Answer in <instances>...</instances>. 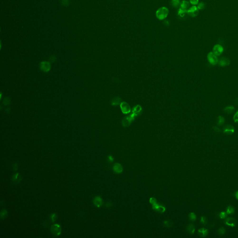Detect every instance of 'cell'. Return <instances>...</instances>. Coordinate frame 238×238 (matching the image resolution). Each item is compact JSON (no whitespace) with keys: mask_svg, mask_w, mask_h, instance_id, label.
<instances>
[{"mask_svg":"<svg viewBox=\"0 0 238 238\" xmlns=\"http://www.w3.org/2000/svg\"><path fill=\"white\" fill-rule=\"evenodd\" d=\"M169 10L166 7H162L158 9L156 11L155 15L158 19L162 21L165 19L169 14Z\"/></svg>","mask_w":238,"mask_h":238,"instance_id":"1","label":"cell"},{"mask_svg":"<svg viewBox=\"0 0 238 238\" xmlns=\"http://www.w3.org/2000/svg\"><path fill=\"white\" fill-rule=\"evenodd\" d=\"M217 56L212 52H210L208 54L207 56V60L210 64L214 66L218 64V59Z\"/></svg>","mask_w":238,"mask_h":238,"instance_id":"2","label":"cell"},{"mask_svg":"<svg viewBox=\"0 0 238 238\" xmlns=\"http://www.w3.org/2000/svg\"><path fill=\"white\" fill-rule=\"evenodd\" d=\"M51 231L52 233L55 236H59L62 232L61 226L59 224H54L51 227Z\"/></svg>","mask_w":238,"mask_h":238,"instance_id":"3","label":"cell"},{"mask_svg":"<svg viewBox=\"0 0 238 238\" xmlns=\"http://www.w3.org/2000/svg\"><path fill=\"white\" fill-rule=\"evenodd\" d=\"M152 208L153 210H154L158 213H161V214L164 213L166 210V208L164 206H163L162 205H161L158 203H156L153 205H152Z\"/></svg>","mask_w":238,"mask_h":238,"instance_id":"4","label":"cell"},{"mask_svg":"<svg viewBox=\"0 0 238 238\" xmlns=\"http://www.w3.org/2000/svg\"><path fill=\"white\" fill-rule=\"evenodd\" d=\"M187 14L192 17H195L199 14V9L195 6H192L187 10Z\"/></svg>","mask_w":238,"mask_h":238,"instance_id":"5","label":"cell"},{"mask_svg":"<svg viewBox=\"0 0 238 238\" xmlns=\"http://www.w3.org/2000/svg\"><path fill=\"white\" fill-rule=\"evenodd\" d=\"M223 132L224 133L227 134V135H230L233 134L234 132H235V129L231 125H226L223 129Z\"/></svg>","mask_w":238,"mask_h":238,"instance_id":"6","label":"cell"},{"mask_svg":"<svg viewBox=\"0 0 238 238\" xmlns=\"http://www.w3.org/2000/svg\"><path fill=\"white\" fill-rule=\"evenodd\" d=\"M224 48L219 44L215 45L213 48V53L216 56H219L223 52Z\"/></svg>","mask_w":238,"mask_h":238,"instance_id":"7","label":"cell"},{"mask_svg":"<svg viewBox=\"0 0 238 238\" xmlns=\"http://www.w3.org/2000/svg\"><path fill=\"white\" fill-rule=\"evenodd\" d=\"M113 170L114 173L116 174H120L123 172V168L120 163H116L113 167Z\"/></svg>","mask_w":238,"mask_h":238,"instance_id":"8","label":"cell"},{"mask_svg":"<svg viewBox=\"0 0 238 238\" xmlns=\"http://www.w3.org/2000/svg\"><path fill=\"white\" fill-rule=\"evenodd\" d=\"M225 224L228 226L234 227L237 224V221L233 218L228 217L225 220Z\"/></svg>","mask_w":238,"mask_h":238,"instance_id":"9","label":"cell"},{"mask_svg":"<svg viewBox=\"0 0 238 238\" xmlns=\"http://www.w3.org/2000/svg\"><path fill=\"white\" fill-rule=\"evenodd\" d=\"M218 64L220 67H226L230 65V61L226 57H221L218 60Z\"/></svg>","mask_w":238,"mask_h":238,"instance_id":"10","label":"cell"},{"mask_svg":"<svg viewBox=\"0 0 238 238\" xmlns=\"http://www.w3.org/2000/svg\"><path fill=\"white\" fill-rule=\"evenodd\" d=\"M93 203L95 206L97 207H100L103 205V200L102 199L100 196H97L95 197L93 200Z\"/></svg>","mask_w":238,"mask_h":238,"instance_id":"11","label":"cell"},{"mask_svg":"<svg viewBox=\"0 0 238 238\" xmlns=\"http://www.w3.org/2000/svg\"><path fill=\"white\" fill-rule=\"evenodd\" d=\"M198 233L199 235L201 237H205L208 233V231L206 228H201L198 230Z\"/></svg>","mask_w":238,"mask_h":238,"instance_id":"12","label":"cell"},{"mask_svg":"<svg viewBox=\"0 0 238 238\" xmlns=\"http://www.w3.org/2000/svg\"><path fill=\"white\" fill-rule=\"evenodd\" d=\"M22 180V177L19 173H15L12 177V181L15 183H19Z\"/></svg>","mask_w":238,"mask_h":238,"instance_id":"13","label":"cell"},{"mask_svg":"<svg viewBox=\"0 0 238 238\" xmlns=\"http://www.w3.org/2000/svg\"><path fill=\"white\" fill-rule=\"evenodd\" d=\"M186 231L191 235L195 233V225H194L192 224H189L187 227H186Z\"/></svg>","mask_w":238,"mask_h":238,"instance_id":"14","label":"cell"},{"mask_svg":"<svg viewBox=\"0 0 238 238\" xmlns=\"http://www.w3.org/2000/svg\"><path fill=\"white\" fill-rule=\"evenodd\" d=\"M234 109H235V108L233 106H227V107H225L223 111L225 114H232L234 112Z\"/></svg>","mask_w":238,"mask_h":238,"instance_id":"15","label":"cell"},{"mask_svg":"<svg viewBox=\"0 0 238 238\" xmlns=\"http://www.w3.org/2000/svg\"><path fill=\"white\" fill-rule=\"evenodd\" d=\"M121 109H122V111L124 113L127 114V113H129L130 112V107L127 104H126L125 103H122V105H121Z\"/></svg>","mask_w":238,"mask_h":238,"instance_id":"16","label":"cell"},{"mask_svg":"<svg viewBox=\"0 0 238 238\" xmlns=\"http://www.w3.org/2000/svg\"><path fill=\"white\" fill-rule=\"evenodd\" d=\"M189 5H190V3L188 1L183 0L181 2L180 8L188 10V8L189 7Z\"/></svg>","mask_w":238,"mask_h":238,"instance_id":"17","label":"cell"},{"mask_svg":"<svg viewBox=\"0 0 238 238\" xmlns=\"http://www.w3.org/2000/svg\"><path fill=\"white\" fill-rule=\"evenodd\" d=\"M225 122V119L222 116H219L217 118V124L218 126L223 125Z\"/></svg>","mask_w":238,"mask_h":238,"instance_id":"18","label":"cell"},{"mask_svg":"<svg viewBox=\"0 0 238 238\" xmlns=\"http://www.w3.org/2000/svg\"><path fill=\"white\" fill-rule=\"evenodd\" d=\"M187 10H185L180 8L178 12V15L180 16L181 17H183L187 13Z\"/></svg>","mask_w":238,"mask_h":238,"instance_id":"19","label":"cell"},{"mask_svg":"<svg viewBox=\"0 0 238 238\" xmlns=\"http://www.w3.org/2000/svg\"><path fill=\"white\" fill-rule=\"evenodd\" d=\"M163 225L165 227L170 228L173 226V223L171 220H165L163 222Z\"/></svg>","mask_w":238,"mask_h":238,"instance_id":"20","label":"cell"},{"mask_svg":"<svg viewBox=\"0 0 238 238\" xmlns=\"http://www.w3.org/2000/svg\"><path fill=\"white\" fill-rule=\"evenodd\" d=\"M234 212H235V209H234V208L233 206L230 205L227 207V211H226V213H227V214H232L234 213Z\"/></svg>","mask_w":238,"mask_h":238,"instance_id":"21","label":"cell"},{"mask_svg":"<svg viewBox=\"0 0 238 238\" xmlns=\"http://www.w3.org/2000/svg\"><path fill=\"white\" fill-rule=\"evenodd\" d=\"M171 4L172 7L176 8H178L179 5H180L181 1L180 0H172L171 1Z\"/></svg>","mask_w":238,"mask_h":238,"instance_id":"22","label":"cell"},{"mask_svg":"<svg viewBox=\"0 0 238 238\" xmlns=\"http://www.w3.org/2000/svg\"><path fill=\"white\" fill-rule=\"evenodd\" d=\"M188 218H189V220L190 221H195L196 220V219H197L196 215L195 214V213H193V212H192L189 214Z\"/></svg>","mask_w":238,"mask_h":238,"instance_id":"23","label":"cell"},{"mask_svg":"<svg viewBox=\"0 0 238 238\" xmlns=\"http://www.w3.org/2000/svg\"><path fill=\"white\" fill-rule=\"evenodd\" d=\"M8 215V212L6 210L3 209L0 212V218L2 219H4Z\"/></svg>","mask_w":238,"mask_h":238,"instance_id":"24","label":"cell"},{"mask_svg":"<svg viewBox=\"0 0 238 238\" xmlns=\"http://www.w3.org/2000/svg\"><path fill=\"white\" fill-rule=\"evenodd\" d=\"M225 233H226V229L224 227H221L218 230V233L220 236L223 235Z\"/></svg>","mask_w":238,"mask_h":238,"instance_id":"25","label":"cell"},{"mask_svg":"<svg viewBox=\"0 0 238 238\" xmlns=\"http://www.w3.org/2000/svg\"><path fill=\"white\" fill-rule=\"evenodd\" d=\"M200 223L203 225H206L207 223V220L206 217L202 216L200 219Z\"/></svg>","mask_w":238,"mask_h":238,"instance_id":"26","label":"cell"},{"mask_svg":"<svg viewBox=\"0 0 238 238\" xmlns=\"http://www.w3.org/2000/svg\"><path fill=\"white\" fill-rule=\"evenodd\" d=\"M197 8L199 10H202L203 9H205V4L204 2H201L198 5V6H197Z\"/></svg>","mask_w":238,"mask_h":238,"instance_id":"27","label":"cell"},{"mask_svg":"<svg viewBox=\"0 0 238 238\" xmlns=\"http://www.w3.org/2000/svg\"><path fill=\"white\" fill-rule=\"evenodd\" d=\"M219 216L221 219H224L227 216V213L225 212H221L219 213Z\"/></svg>","mask_w":238,"mask_h":238,"instance_id":"28","label":"cell"},{"mask_svg":"<svg viewBox=\"0 0 238 238\" xmlns=\"http://www.w3.org/2000/svg\"><path fill=\"white\" fill-rule=\"evenodd\" d=\"M149 202L152 205H153V204L157 203V200L154 197H151L149 199Z\"/></svg>","mask_w":238,"mask_h":238,"instance_id":"29","label":"cell"},{"mask_svg":"<svg viewBox=\"0 0 238 238\" xmlns=\"http://www.w3.org/2000/svg\"><path fill=\"white\" fill-rule=\"evenodd\" d=\"M233 119L235 123L238 124V111L234 114Z\"/></svg>","mask_w":238,"mask_h":238,"instance_id":"30","label":"cell"},{"mask_svg":"<svg viewBox=\"0 0 238 238\" xmlns=\"http://www.w3.org/2000/svg\"><path fill=\"white\" fill-rule=\"evenodd\" d=\"M51 219L52 220V221L54 222V221L56 220V219H57V215L56 214H53L51 216Z\"/></svg>","mask_w":238,"mask_h":238,"instance_id":"31","label":"cell"},{"mask_svg":"<svg viewBox=\"0 0 238 238\" xmlns=\"http://www.w3.org/2000/svg\"><path fill=\"white\" fill-rule=\"evenodd\" d=\"M108 160L109 162H113L114 161V158L112 155H109L108 157Z\"/></svg>","mask_w":238,"mask_h":238,"instance_id":"32","label":"cell"},{"mask_svg":"<svg viewBox=\"0 0 238 238\" xmlns=\"http://www.w3.org/2000/svg\"><path fill=\"white\" fill-rule=\"evenodd\" d=\"M190 2L192 5H196L198 4L199 0H190Z\"/></svg>","mask_w":238,"mask_h":238,"instance_id":"33","label":"cell"},{"mask_svg":"<svg viewBox=\"0 0 238 238\" xmlns=\"http://www.w3.org/2000/svg\"><path fill=\"white\" fill-rule=\"evenodd\" d=\"M13 169L14 170V171H16L17 169H18V164L17 163H14V165H13Z\"/></svg>","mask_w":238,"mask_h":238,"instance_id":"34","label":"cell"},{"mask_svg":"<svg viewBox=\"0 0 238 238\" xmlns=\"http://www.w3.org/2000/svg\"><path fill=\"white\" fill-rule=\"evenodd\" d=\"M213 129L214 130L215 132H217V133H219V132H220V129H219L218 127H216V126H214V127H213Z\"/></svg>","mask_w":238,"mask_h":238,"instance_id":"35","label":"cell"},{"mask_svg":"<svg viewBox=\"0 0 238 238\" xmlns=\"http://www.w3.org/2000/svg\"><path fill=\"white\" fill-rule=\"evenodd\" d=\"M112 205H113V204H112V203L111 201H108L106 204V206L107 207H110L111 206H112Z\"/></svg>","mask_w":238,"mask_h":238,"instance_id":"36","label":"cell"},{"mask_svg":"<svg viewBox=\"0 0 238 238\" xmlns=\"http://www.w3.org/2000/svg\"><path fill=\"white\" fill-rule=\"evenodd\" d=\"M164 23L165 24V25H166V26H168L169 25V22L167 20H166L164 22Z\"/></svg>","mask_w":238,"mask_h":238,"instance_id":"37","label":"cell"},{"mask_svg":"<svg viewBox=\"0 0 238 238\" xmlns=\"http://www.w3.org/2000/svg\"><path fill=\"white\" fill-rule=\"evenodd\" d=\"M235 196L236 198L238 200V191L236 192V193L235 194Z\"/></svg>","mask_w":238,"mask_h":238,"instance_id":"38","label":"cell"},{"mask_svg":"<svg viewBox=\"0 0 238 238\" xmlns=\"http://www.w3.org/2000/svg\"><path fill=\"white\" fill-rule=\"evenodd\" d=\"M235 103H236V105H238V98L236 99L235 100Z\"/></svg>","mask_w":238,"mask_h":238,"instance_id":"39","label":"cell"}]
</instances>
